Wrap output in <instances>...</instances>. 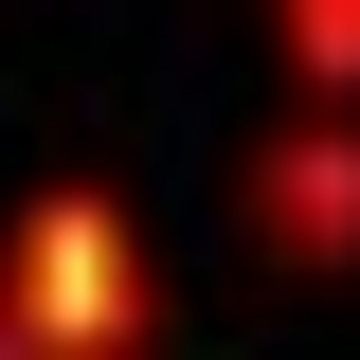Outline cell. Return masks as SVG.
Here are the masks:
<instances>
[{
	"instance_id": "cell-3",
	"label": "cell",
	"mask_w": 360,
	"mask_h": 360,
	"mask_svg": "<svg viewBox=\"0 0 360 360\" xmlns=\"http://www.w3.org/2000/svg\"><path fill=\"white\" fill-rule=\"evenodd\" d=\"M270 72H288V90H342V108H360V0H270Z\"/></svg>"
},
{
	"instance_id": "cell-1",
	"label": "cell",
	"mask_w": 360,
	"mask_h": 360,
	"mask_svg": "<svg viewBox=\"0 0 360 360\" xmlns=\"http://www.w3.org/2000/svg\"><path fill=\"white\" fill-rule=\"evenodd\" d=\"M162 342V252L108 180H37L0 217V360H144Z\"/></svg>"
},
{
	"instance_id": "cell-2",
	"label": "cell",
	"mask_w": 360,
	"mask_h": 360,
	"mask_svg": "<svg viewBox=\"0 0 360 360\" xmlns=\"http://www.w3.org/2000/svg\"><path fill=\"white\" fill-rule=\"evenodd\" d=\"M234 217H252V252L288 270V288H342L360 270V108L342 90H288V108L234 144Z\"/></svg>"
}]
</instances>
